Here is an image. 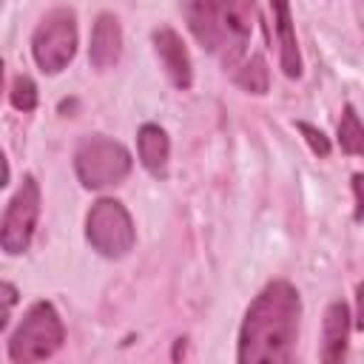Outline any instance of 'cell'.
Segmentation results:
<instances>
[{
	"mask_svg": "<svg viewBox=\"0 0 364 364\" xmlns=\"http://www.w3.org/2000/svg\"><path fill=\"white\" fill-rule=\"evenodd\" d=\"M182 6L196 40L225 65L245 54L253 31V0H182Z\"/></svg>",
	"mask_w": 364,
	"mask_h": 364,
	"instance_id": "7a4b0ae2",
	"label": "cell"
},
{
	"mask_svg": "<svg viewBox=\"0 0 364 364\" xmlns=\"http://www.w3.org/2000/svg\"><path fill=\"white\" fill-rule=\"evenodd\" d=\"M0 299H3V313H0V330L9 327V318H11V307L17 301V287L11 282H3L0 284Z\"/></svg>",
	"mask_w": 364,
	"mask_h": 364,
	"instance_id": "e0dca14e",
	"label": "cell"
},
{
	"mask_svg": "<svg viewBox=\"0 0 364 364\" xmlns=\"http://www.w3.org/2000/svg\"><path fill=\"white\" fill-rule=\"evenodd\" d=\"M353 196H355V222L364 219V173H353Z\"/></svg>",
	"mask_w": 364,
	"mask_h": 364,
	"instance_id": "ac0fdd59",
	"label": "cell"
},
{
	"mask_svg": "<svg viewBox=\"0 0 364 364\" xmlns=\"http://www.w3.org/2000/svg\"><path fill=\"white\" fill-rule=\"evenodd\" d=\"M65 341V327L51 301H34L9 338V361L28 364L51 358Z\"/></svg>",
	"mask_w": 364,
	"mask_h": 364,
	"instance_id": "3957f363",
	"label": "cell"
},
{
	"mask_svg": "<svg viewBox=\"0 0 364 364\" xmlns=\"http://www.w3.org/2000/svg\"><path fill=\"white\" fill-rule=\"evenodd\" d=\"M37 219H40V185L31 173H26L23 185L9 199L3 225H0V245L9 256H20L28 250Z\"/></svg>",
	"mask_w": 364,
	"mask_h": 364,
	"instance_id": "52a82bcc",
	"label": "cell"
},
{
	"mask_svg": "<svg viewBox=\"0 0 364 364\" xmlns=\"http://www.w3.org/2000/svg\"><path fill=\"white\" fill-rule=\"evenodd\" d=\"M273 23H276V40H279V63L284 77L299 80L301 77V51L296 37V23L290 14V0H270Z\"/></svg>",
	"mask_w": 364,
	"mask_h": 364,
	"instance_id": "9c48e42d",
	"label": "cell"
},
{
	"mask_svg": "<svg viewBox=\"0 0 364 364\" xmlns=\"http://www.w3.org/2000/svg\"><path fill=\"white\" fill-rule=\"evenodd\" d=\"M355 327L364 333V282L355 287Z\"/></svg>",
	"mask_w": 364,
	"mask_h": 364,
	"instance_id": "d6986e66",
	"label": "cell"
},
{
	"mask_svg": "<svg viewBox=\"0 0 364 364\" xmlns=\"http://www.w3.org/2000/svg\"><path fill=\"white\" fill-rule=\"evenodd\" d=\"M236 85L245 88L247 94H267V85H270V74H267V63L262 54H253L239 71H236Z\"/></svg>",
	"mask_w": 364,
	"mask_h": 364,
	"instance_id": "5bb4252c",
	"label": "cell"
},
{
	"mask_svg": "<svg viewBox=\"0 0 364 364\" xmlns=\"http://www.w3.org/2000/svg\"><path fill=\"white\" fill-rule=\"evenodd\" d=\"M301 299L299 290L284 282H267L250 301L239 327V364H284L293 358L299 341Z\"/></svg>",
	"mask_w": 364,
	"mask_h": 364,
	"instance_id": "6da1fadb",
	"label": "cell"
},
{
	"mask_svg": "<svg viewBox=\"0 0 364 364\" xmlns=\"http://www.w3.org/2000/svg\"><path fill=\"white\" fill-rule=\"evenodd\" d=\"M296 128H299V134L304 136V142L310 145V151H313L316 156H327V154H330V139H327V134H324L321 128H316V125H310V122H304V119H299Z\"/></svg>",
	"mask_w": 364,
	"mask_h": 364,
	"instance_id": "2e32d148",
	"label": "cell"
},
{
	"mask_svg": "<svg viewBox=\"0 0 364 364\" xmlns=\"http://www.w3.org/2000/svg\"><path fill=\"white\" fill-rule=\"evenodd\" d=\"M350 338V307L344 301H333L324 310V333H321V361L336 364L347 355Z\"/></svg>",
	"mask_w": 364,
	"mask_h": 364,
	"instance_id": "8fae6325",
	"label": "cell"
},
{
	"mask_svg": "<svg viewBox=\"0 0 364 364\" xmlns=\"http://www.w3.org/2000/svg\"><path fill=\"white\" fill-rule=\"evenodd\" d=\"M122 51V28L119 20L111 11H102L91 28V46H88V60L94 68H111L119 60Z\"/></svg>",
	"mask_w": 364,
	"mask_h": 364,
	"instance_id": "30bf717a",
	"label": "cell"
},
{
	"mask_svg": "<svg viewBox=\"0 0 364 364\" xmlns=\"http://www.w3.org/2000/svg\"><path fill=\"white\" fill-rule=\"evenodd\" d=\"M338 145L344 154L350 156H364V125L355 114L353 105L341 108V119H338Z\"/></svg>",
	"mask_w": 364,
	"mask_h": 364,
	"instance_id": "4fadbf2b",
	"label": "cell"
},
{
	"mask_svg": "<svg viewBox=\"0 0 364 364\" xmlns=\"http://www.w3.org/2000/svg\"><path fill=\"white\" fill-rule=\"evenodd\" d=\"M136 151H139V162L151 176H165L168 173V156H171V139L165 134L162 125L156 122H145L136 134Z\"/></svg>",
	"mask_w": 364,
	"mask_h": 364,
	"instance_id": "7c38bea8",
	"label": "cell"
},
{
	"mask_svg": "<svg viewBox=\"0 0 364 364\" xmlns=\"http://www.w3.org/2000/svg\"><path fill=\"white\" fill-rule=\"evenodd\" d=\"M9 102L17 111H34L37 108V85H34V80L26 77V74H17L11 80V88H9Z\"/></svg>",
	"mask_w": 364,
	"mask_h": 364,
	"instance_id": "9a60e30c",
	"label": "cell"
},
{
	"mask_svg": "<svg viewBox=\"0 0 364 364\" xmlns=\"http://www.w3.org/2000/svg\"><path fill=\"white\" fill-rule=\"evenodd\" d=\"M77 54V17L71 9H51L31 34V57L43 74H60Z\"/></svg>",
	"mask_w": 364,
	"mask_h": 364,
	"instance_id": "5b68a950",
	"label": "cell"
},
{
	"mask_svg": "<svg viewBox=\"0 0 364 364\" xmlns=\"http://www.w3.org/2000/svg\"><path fill=\"white\" fill-rule=\"evenodd\" d=\"M85 239L97 253H102L108 259H119L134 247L136 228L122 202L97 199L91 205V210L85 213Z\"/></svg>",
	"mask_w": 364,
	"mask_h": 364,
	"instance_id": "8992f818",
	"label": "cell"
},
{
	"mask_svg": "<svg viewBox=\"0 0 364 364\" xmlns=\"http://www.w3.org/2000/svg\"><path fill=\"white\" fill-rule=\"evenodd\" d=\"M151 40H154V51H156L168 80L179 91H188L191 82H193V68H191V57H188V48L182 43V37L171 26H159V28H154Z\"/></svg>",
	"mask_w": 364,
	"mask_h": 364,
	"instance_id": "ba28073f",
	"label": "cell"
},
{
	"mask_svg": "<svg viewBox=\"0 0 364 364\" xmlns=\"http://www.w3.org/2000/svg\"><path fill=\"white\" fill-rule=\"evenodd\" d=\"M74 171L82 188H91V191L119 185L131 173V154L117 139L88 136L74 151Z\"/></svg>",
	"mask_w": 364,
	"mask_h": 364,
	"instance_id": "277c9868",
	"label": "cell"
}]
</instances>
